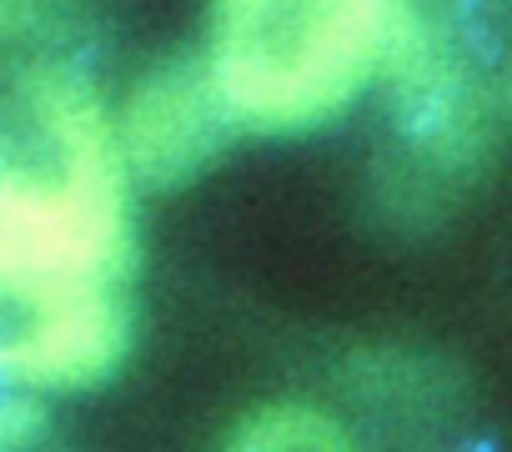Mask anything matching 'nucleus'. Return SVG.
<instances>
[{"mask_svg":"<svg viewBox=\"0 0 512 452\" xmlns=\"http://www.w3.org/2000/svg\"><path fill=\"white\" fill-rule=\"evenodd\" d=\"M126 166L111 111L61 61L0 101V387L101 382L126 347Z\"/></svg>","mask_w":512,"mask_h":452,"instance_id":"f257e3e1","label":"nucleus"},{"mask_svg":"<svg viewBox=\"0 0 512 452\" xmlns=\"http://www.w3.org/2000/svg\"><path fill=\"white\" fill-rule=\"evenodd\" d=\"M402 31V0H216L201 66L231 121L297 131L392 66Z\"/></svg>","mask_w":512,"mask_h":452,"instance_id":"f03ea898","label":"nucleus"},{"mask_svg":"<svg viewBox=\"0 0 512 452\" xmlns=\"http://www.w3.org/2000/svg\"><path fill=\"white\" fill-rule=\"evenodd\" d=\"M226 126H231V116H226L206 66H166V71L146 76L131 91L121 121H111L126 176H141L156 186H176V181L196 176Z\"/></svg>","mask_w":512,"mask_h":452,"instance_id":"7ed1b4c3","label":"nucleus"},{"mask_svg":"<svg viewBox=\"0 0 512 452\" xmlns=\"http://www.w3.org/2000/svg\"><path fill=\"white\" fill-rule=\"evenodd\" d=\"M342 442H347V432L327 412L302 407V402L262 407L236 432V447H246V452H327V447H342Z\"/></svg>","mask_w":512,"mask_h":452,"instance_id":"20e7f679","label":"nucleus"},{"mask_svg":"<svg viewBox=\"0 0 512 452\" xmlns=\"http://www.w3.org/2000/svg\"><path fill=\"white\" fill-rule=\"evenodd\" d=\"M56 31V0H0V46H31Z\"/></svg>","mask_w":512,"mask_h":452,"instance_id":"39448f33","label":"nucleus"},{"mask_svg":"<svg viewBox=\"0 0 512 452\" xmlns=\"http://www.w3.org/2000/svg\"><path fill=\"white\" fill-rule=\"evenodd\" d=\"M41 427V412L31 402V392L21 387H0V447H26Z\"/></svg>","mask_w":512,"mask_h":452,"instance_id":"423d86ee","label":"nucleus"}]
</instances>
